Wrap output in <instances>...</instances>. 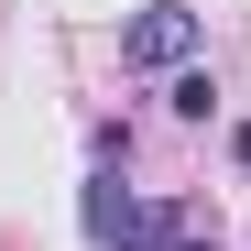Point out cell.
Segmentation results:
<instances>
[{
  "instance_id": "obj_3",
  "label": "cell",
  "mask_w": 251,
  "mask_h": 251,
  "mask_svg": "<svg viewBox=\"0 0 251 251\" xmlns=\"http://www.w3.org/2000/svg\"><path fill=\"white\" fill-rule=\"evenodd\" d=\"M175 251H229V240H219V229H186V240H175Z\"/></svg>"
},
{
  "instance_id": "obj_2",
  "label": "cell",
  "mask_w": 251,
  "mask_h": 251,
  "mask_svg": "<svg viewBox=\"0 0 251 251\" xmlns=\"http://www.w3.org/2000/svg\"><path fill=\"white\" fill-rule=\"evenodd\" d=\"M164 109H175V120H207V109H219V76H207V66H186L175 88H164Z\"/></svg>"
},
{
  "instance_id": "obj_1",
  "label": "cell",
  "mask_w": 251,
  "mask_h": 251,
  "mask_svg": "<svg viewBox=\"0 0 251 251\" xmlns=\"http://www.w3.org/2000/svg\"><path fill=\"white\" fill-rule=\"evenodd\" d=\"M197 55H207V22L186 0H142V11L120 22V66H142V76H186Z\"/></svg>"
}]
</instances>
